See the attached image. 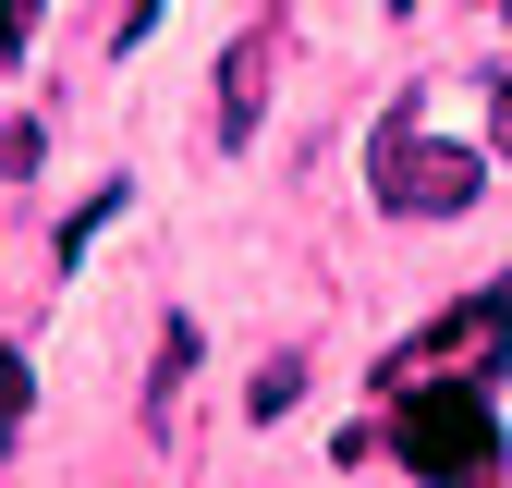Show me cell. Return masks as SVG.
Masks as SVG:
<instances>
[{
    "label": "cell",
    "instance_id": "8fae6325",
    "mask_svg": "<svg viewBox=\"0 0 512 488\" xmlns=\"http://www.w3.org/2000/svg\"><path fill=\"white\" fill-rule=\"evenodd\" d=\"M391 13H415V0H391Z\"/></svg>",
    "mask_w": 512,
    "mask_h": 488
},
{
    "label": "cell",
    "instance_id": "7c38bea8",
    "mask_svg": "<svg viewBox=\"0 0 512 488\" xmlns=\"http://www.w3.org/2000/svg\"><path fill=\"white\" fill-rule=\"evenodd\" d=\"M488 13H512V0H488Z\"/></svg>",
    "mask_w": 512,
    "mask_h": 488
},
{
    "label": "cell",
    "instance_id": "7a4b0ae2",
    "mask_svg": "<svg viewBox=\"0 0 512 488\" xmlns=\"http://www.w3.org/2000/svg\"><path fill=\"white\" fill-rule=\"evenodd\" d=\"M366 183H378V208H391V220H452V208H476L488 147H452V135H415V122H391Z\"/></svg>",
    "mask_w": 512,
    "mask_h": 488
},
{
    "label": "cell",
    "instance_id": "ba28073f",
    "mask_svg": "<svg viewBox=\"0 0 512 488\" xmlns=\"http://www.w3.org/2000/svg\"><path fill=\"white\" fill-rule=\"evenodd\" d=\"M37 159H49V135L13 110V122H0V183H37Z\"/></svg>",
    "mask_w": 512,
    "mask_h": 488
},
{
    "label": "cell",
    "instance_id": "6da1fadb",
    "mask_svg": "<svg viewBox=\"0 0 512 488\" xmlns=\"http://www.w3.org/2000/svg\"><path fill=\"white\" fill-rule=\"evenodd\" d=\"M391 452H403V476H427V488H500V415H488L476 379H427V391H403Z\"/></svg>",
    "mask_w": 512,
    "mask_h": 488
},
{
    "label": "cell",
    "instance_id": "3957f363",
    "mask_svg": "<svg viewBox=\"0 0 512 488\" xmlns=\"http://www.w3.org/2000/svg\"><path fill=\"white\" fill-rule=\"evenodd\" d=\"M269 74H281V37L269 25H244L220 49V110H208V135L220 147H256V122H269Z\"/></svg>",
    "mask_w": 512,
    "mask_h": 488
},
{
    "label": "cell",
    "instance_id": "52a82bcc",
    "mask_svg": "<svg viewBox=\"0 0 512 488\" xmlns=\"http://www.w3.org/2000/svg\"><path fill=\"white\" fill-rule=\"evenodd\" d=\"M25 415H37V366H25V354H0V452L25 440Z\"/></svg>",
    "mask_w": 512,
    "mask_h": 488
},
{
    "label": "cell",
    "instance_id": "5b68a950",
    "mask_svg": "<svg viewBox=\"0 0 512 488\" xmlns=\"http://www.w3.org/2000/svg\"><path fill=\"white\" fill-rule=\"evenodd\" d=\"M122 208H135V183H122V171H110V183H98V196H74V220H61V244H49V257H61V269H74V257H86V244H98V232H110Z\"/></svg>",
    "mask_w": 512,
    "mask_h": 488
},
{
    "label": "cell",
    "instance_id": "277c9868",
    "mask_svg": "<svg viewBox=\"0 0 512 488\" xmlns=\"http://www.w3.org/2000/svg\"><path fill=\"white\" fill-rule=\"evenodd\" d=\"M196 318H159V366H147V427H171V403H183V379H196Z\"/></svg>",
    "mask_w": 512,
    "mask_h": 488
},
{
    "label": "cell",
    "instance_id": "30bf717a",
    "mask_svg": "<svg viewBox=\"0 0 512 488\" xmlns=\"http://www.w3.org/2000/svg\"><path fill=\"white\" fill-rule=\"evenodd\" d=\"M488 135H500V159H512V74L488 86Z\"/></svg>",
    "mask_w": 512,
    "mask_h": 488
},
{
    "label": "cell",
    "instance_id": "9c48e42d",
    "mask_svg": "<svg viewBox=\"0 0 512 488\" xmlns=\"http://www.w3.org/2000/svg\"><path fill=\"white\" fill-rule=\"evenodd\" d=\"M37 13H49V0H0V74H13V61H25V37H37Z\"/></svg>",
    "mask_w": 512,
    "mask_h": 488
},
{
    "label": "cell",
    "instance_id": "8992f818",
    "mask_svg": "<svg viewBox=\"0 0 512 488\" xmlns=\"http://www.w3.org/2000/svg\"><path fill=\"white\" fill-rule=\"evenodd\" d=\"M293 403H305V354H269L244 379V415H293Z\"/></svg>",
    "mask_w": 512,
    "mask_h": 488
}]
</instances>
